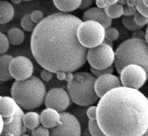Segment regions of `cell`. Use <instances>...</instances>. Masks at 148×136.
Listing matches in <instances>:
<instances>
[{"instance_id": "cell-43", "label": "cell", "mask_w": 148, "mask_h": 136, "mask_svg": "<svg viewBox=\"0 0 148 136\" xmlns=\"http://www.w3.org/2000/svg\"><path fill=\"white\" fill-rule=\"evenodd\" d=\"M118 3L120 5H125L127 4V1H123V0H120V1H118Z\"/></svg>"}, {"instance_id": "cell-37", "label": "cell", "mask_w": 148, "mask_h": 136, "mask_svg": "<svg viewBox=\"0 0 148 136\" xmlns=\"http://www.w3.org/2000/svg\"><path fill=\"white\" fill-rule=\"evenodd\" d=\"M96 5L99 9H104L106 7H108L107 2H106V1H104V0H97V1H96Z\"/></svg>"}, {"instance_id": "cell-26", "label": "cell", "mask_w": 148, "mask_h": 136, "mask_svg": "<svg viewBox=\"0 0 148 136\" xmlns=\"http://www.w3.org/2000/svg\"><path fill=\"white\" fill-rule=\"evenodd\" d=\"M0 40H1V50H0V53L1 55H3L8 52L9 48V41L8 39L7 35L4 34V33H1L0 35Z\"/></svg>"}, {"instance_id": "cell-49", "label": "cell", "mask_w": 148, "mask_h": 136, "mask_svg": "<svg viewBox=\"0 0 148 136\" xmlns=\"http://www.w3.org/2000/svg\"><path fill=\"white\" fill-rule=\"evenodd\" d=\"M147 99H148V96H147Z\"/></svg>"}, {"instance_id": "cell-34", "label": "cell", "mask_w": 148, "mask_h": 136, "mask_svg": "<svg viewBox=\"0 0 148 136\" xmlns=\"http://www.w3.org/2000/svg\"><path fill=\"white\" fill-rule=\"evenodd\" d=\"M40 75H41L42 80L44 81V82H49L53 78V72H51L50 71L46 70V69H43L41 71Z\"/></svg>"}, {"instance_id": "cell-40", "label": "cell", "mask_w": 148, "mask_h": 136, "mask_svg": "<svg viewBox=\"0 0 148 136\" xmlns=\"http://www.w3.org/2000/svg\"><path fill=\"white\" fill-rule=\"evenodd\" d=\"M136 2H137V1H134V0H128L127 4L130 7H136Z\"/></svg>"}, {"instance_id": "cell-6", "label": "cell", "mask_w": 148, "mask_h": 136, "mask_svg": "<svg viewBox=\"0 0 148 136\" xmlns=\"http://www.w3.org/2000/svg\"><path fill=\"white\" fill-rule=\"evenodd\" d=\"M106 29L95 21H85L77 30L79 41L85 48H92L103 43Z\"/></svg>"}, {"instance_id": "cell-17", "label": "cell", "mask_w": 148, "mask_h": 136, "mask_svg": "<svg viewBox=\"0 0 148 136\" xmlns=\"http://www.w3.org/2000/svg\"><path fill=\"white\" fill-rule=\"evenodd\" d=\"M13 59V57L10 55H3L1 56L0 59V65H1V75L0 78L2 82H6V81L11 80L12 77L10 75L9 71V67L12 60Z\"/></svg>"}, {"instance_id": "cell-44", "label": "cell", "mask_w": 148, "mask_h": 136, "mask_svg": "<svg viewBox=\"0 0 148 136\" xmlns=\"http://www.w3.org/2000/svg\"><path fill=\"white\" fill-rule=\"evenodd\" d=\"M143 3L146 7L148 8V0H144V1H143Z\"/></svg>"}, {"instance_id": "cell-25", "label": "cell", "mask_w": 148, "mask_h": 136, "mask_svg": "<svg viewBox=\"0 0 148 136\" xmlns=\"http://www.w3.org/2000/svg\"><path fill=\"white\" fill-rule=\"evenodd\" d=\"M119 32L115 28L110 27L106 29V34H105V39L108 41L113 42V41L117 40L119 38Z\"/></svg>"}, {"instance_id": "cell-1", "label": "cell", "mask_w": 148, "mask_h": 136, "mask_svg": "<svg viewBox=\"0 0 148 136\" xmlns=\"http://www.w3.org/2000/svg\"><path fill=\"white\" fill-rule=\"evenodd\" d=\"M83 21L71 14L56 12L36 25L30 39L32 55L53 73L73 72L85 64L87 48L81 45L77 30Z\"/></svg>"}, {"instance_id": "cell-31", "label": "cell", "mask_w": 148, "mask_h": 136, "mask_svg": "<svg viewBox=\"0 0 148 136\" xmlns=\"http://www.w3.org/2000/svg\"><path fill=\"white\" fill-rule=\"evenodd\" d=\"M86 115H87L89 120H97V106H90L86 111Z\"/></svg>"}, {"instance_id": "cell-11", "label": "cell", "mask_w": 148, "mask_h": 136, "mask_svg": "<svg viewBox=\"0 0 148 136\" xmlns=\"http://www.w3.org/2000/svg\"><path fill=\"white\" fill-rule=\"evenodd\" d=\"M34 71L33 64L29 58L25 56L13 58L10 63L9 71L12 78L16 81L26 80L31 78Z\"/></svg>"}, {"instance_id": "cell-23", "label": "cell", "mask_w": 148, "mask_h": 136, "mask_svg": "<svg viewBox=\"0 0 148 136\" xmlns=\"http://www.w3.org/2000/svg\"><path fill=\"white\" fill-rule=\"evenodd\" d=\"M122 22L124 25L125 28H127L128 30L136 32L137 30L141 29L140 27H139L136 25L135 21H134V16H123L122 17Z\"/></svg>"}, {"instance_id": "cell-45", "label": "cell", "mask_w": 148, "mask_h": 136, "mask_svg": "<svg viewBox=\"0 0 148 136\" xmlns=\"http://www.w3.org/2000/svg\"><path fill=\"white\" fill-rule=\"evenodd\" d=\"M21 2H22V1H20V0H13V1H12V2H13L14 4H18V3H20Z\"/></svg>"}, {"instance_id": "cell-28", "label": "cell", "mask_w": 148, "mask_h": 136, "mask_svg": "<svg viewBox=\"0 0 148 136\" xmlns=\"http://www.w3.org/2000/svg\"><path fill=\"white\" fill-rule=\"evenodd\" d=\"M90 71L92 72V74L95 77H99V76L103 75L105 74H113V72L114 71V68L112 65L111 67L108 68V69H102V70H98V69H95L92 67H90Z\"/></svg>"}, {"instance_id": "cell-19", "label": "cell", "mask_w": 148, "mask_h": 136, "mask_svg": "<svg viewBox=\"0 0 148 136\" xmlns=\"http://www.w3.org/2000/svg\"><path fill=\"white\" fill-rule=\"evenodd\" d=\"M40 123V115L35 112L25 113L23 117V125L28 129L34 130L39 127Z\"/></svg>"}, {"instance_id": "cell-7", "label": "cell", "mask_w": 148, "mask_h": 136, "mask_svg": "<svg viewBox=\"0 0 148 136\" xmlns=\"http://www.w3.org/2000/svg\"><path fill=\"white\" fill-rule=\"evenodd\" d=\"M87 61L90 66L95 69H108L115 62V52L113 47L103 43L88 50Z\"/></svg>"}, {"instance_id": "cell-5", "label": "cell", "mask_w": 148, "mask_h": 136, "mask_svg": "<svg viewBox=\"0 0 148 136\" xmlns=\"http://www.w3.org/2000/svg\"><path fill=\"white\" fill-rule=\"evenodd\" d=\"M97 78L89 72H78L73 79L67 82L66 88L71 101L80 106L91 105L99 99L95 91Z\"/></svg>"}, {"instance_id": "cell-27", "label": "cell", "mask_w": 148, "mask_h": 136, "mask_svg": "<svg viewBox=\"0 0 148 136\" xmlns=\"http://www.w3.org/2000/svg\"><path fill=\"white\" fill-rule=\"evenodd\" d=\"M134 21L139 27H140L141 29L146 25H148V18L143 16V15H141L138 11L136 12L135 15L134 16Z\"/></svg>"}, {"instance_id": "cell-12", "label": "cell", "mask_w": 148, "mask_h": 136, "mask_svg": "<svg viewBox=\"0 0 148 136\" xmlns=\"http://www.w3.org/2000/svg\"><path fill=\"white\" fill-rule=\"evenodd\" d=\"M121 86L122 83L117 76L112 74H105L97 78L95 82V91L97 96L102 98L111 90Z\"/></svg>"}, {"instance_id": "cell-32", "label": "cell", "mask_w": 148, "mask_h": 136, "mask_svg": "<svg viewBox=\"0 0 148 136\" xmlns=\"http://www.w3.org/2000/svg\"><path fill=\"white\" fill-rule=\"evenodd\" d=\"M137 11L143 15V16H145L147 18H148V8L146 7L143 3V1H137L136 2V6Z\"/></svg>"}, {"instance_id": "cell-38", "label": "cell", "mask_w": 148, "mask_h": 136, "mask_svg": "<svg viewBox=\"0 0 148 136\" xmlns=\"http://www.w3.org/2000/svg\"><path fill=\"white\" fill-rule=\"evenodd\" d=\"M56 77L60 81H62L65 80V78H66V72L64 71H59L56 73Z\"/></svg>"}, {"instance_id": "cell-24", "label": "cell", "mask_w": 148, "mask_h": 136, "mask_svg": "<svg viewBox=\"0 0 148 136\" xmlns=\"http://www.w3.org/2000/svg\"><path fill=\"white\" fill-rule=\"evenodd\" d=\"M88 128L91 136H106L99 127L97 120H89Z\"/></svg>"}, {"instance_id": "cell-42", "label": "cell", "mask_w": 148, "mask_h": 136, "mask_svg": "<svg viewBox=\"0 0 148 136\" xmlns=\"http://www.w3.org/2000/svg\"><path fill=\"white\" fill-rule=\"evenodd\" d=\"M103 43L106 44V45H108V46H111V47H113V43H112L111 41H108V40H106V39H105V40H104Z\"/></svg>"}, {"instance_id": "cell-46", "label": "cell", "mask_w": 148, "mask_h": 136, "mask_svg": "<svg viewBox=\"0 0 148 136\" xmlns=\"http://www.w3.org/2000/svg\"><path fill=\"white\" fill-rule=\"evenodd\" d=\"M25 131H26V128H25V127L23 125V134H25Z\"/></svg>"}, {"instance_id": "cell-2", "label": "cell", "mask_w": 148, "mask_h": 136, "mask_svg": "<svg viewBox=\"0 0 148 136\" xmlns=\"http://www.w3.org/2000/svg\"><path fill=\"white\" fill-rule=\"evenodd\" d=\"M98 125L106 136H142L148 130V99L139 90L121 87L97 104Z\"/></svg>"}, {"instance_id": "cell-16", "label": "cell", "mask_w": 148, "mask_h": 136, "mask_svg": "<svg viewBox=\"0 0 148 136\" xmlns=\"http://www.w3.org/2000/svg\"><path fill=\"white\" fill-rule=\"evenodd\" d=\"M15 10L10 2L1 1L0 2V22L5 24L9 22L13 18Z\"/></svg>"}, {"instance_id": "cell-4", "label": "cell", "mask_w": 148, "mask_h": 136, "mask_svg": "<svg viewBox=\"0 0 148 136\" xmlns=\"http://www.w3.org/2000/svg\"><path fill=\"white\" fill-rule=\"evenodd\" d=\"M130 65L143 68L148 79V44L145 39H127L116 49L114 65L117 73L120 74L125 67Z\"/></svg>"}, {"instance_id": "cell-21", "label": "cell", "mask_w": 148, "mask_h": 136, "mask_svg": "<svg viewBox=\"0 0 148 136\" xmlns=\"http://www.w3.org/2000/svg\"><path fill=\"white\" fill-rule=\"evenodd\" d=\"M104 11L110 18H117L123 16V6L117 3V4L113 5L106 7V8L104 9Z\"/></svg>"}, {"instance_id": "cell-20", "label": "cell", "mask_w": 148, "mask_h": 136, "mask_svg": "<svg viewBox=\"0 0 148 136\" xmlns=\"http://www.w3.org/2000/svg\"><path fill=\"white\" fill-rule=\"evenodd\" d=\"M7 37L9 43L13 46H18L23 42L25 39V34L22 29L18 28H12L8 31Z\"/></svg>"}, {"instance_id": "cell-41", "label": "cell", "mask_w": 148, "mask_h": 136, "mask_svg": "<svg viewBox=\"0 0 148 136\" xmlns=\"http://www.w3.org/2000/svg\"><path fill=\"white\" fill-rule=\"evenodd\" d=\"M146 36H145V41L148 44V25L147 26V28H146Z\"/></svg>"}, {"instance_id": "cell-3", "label": "cell", "mask_w": 148, "mask_h": 136, "mask_svg": "<svg viewBox=\"0 0 148 136\" xmlns=\"http://www.w3.org/2000/svg\"><path fill=\"white\" fill-rule=\"evenodd\" d=\"M46 93L42 81L33 75L26 80L16 81L11 88L12 98L25 110L39 108L45 101Z\"/></svg>"}, {"instance_id": "cell-8", "label": "cell", "mask_w": 148, "mask_h": 136, "mask_svg": "<svg viewBox=\"0 0 148 136\" xmlns=\"http://www.w3.org/2000/svg\"><path fill=\"white\" fill-rule=\"evenodd\" d=\"M120 81L123 87L138 90L147 80V75L143 68L137 65H130L123 69Z\"/></svg>"}, {"instance_id": "cell-18", "label": "cell", "mask_w": 148, "mask_h": 136, "mask_svg": "<svg viewBox=\"0 0 148 136\" xmlns=\"http://www.w3.org/2000/svg\"><path fill=\"white\" fill-rule=\"evenodd\" d=\"M81 2L80 0H71V1H62V0H55L53 4L60 11L69 12H73L77 9H79Z\"/></svg>"}, {"instance_id": "cell-30", "label": "cell", "mask_w": 148, "mask_h": 136, "mask_svg": "<svg viewBox=\"0 0 148 136\" xmlns=\"http://www.w3.org/2000/svg\"><path fill=\"white\" fill-rule=\"evenodd\" d=\"M31 18H32V22L34 23H36L37 25L39 24L41 21L43 19V13L40 10H35L32 12V13L30 14Z\"/></svg>"}, {"instance_id": "cell-47", "label": "cell", "mask_w": 148, "mask_h": 136, "mask_svg": "<svg viewBox=\"0 0 148 136\" xmlns=\"http://www.w3.org/2000/svg\"><path fill=\"white\" fill-rule=\"evenodd\" d=\"M142 136H148V130H147V132H145V133L143 134V135Z\"/></svg>"}, {"instance_id": "cell-10", "label": "cell", "mask_w": 148, "mask_h": 136, "mask_svg": "<svg viewBox=\"0 0 148 136\" xmlns=\"http://www.w3.org/2000/svg\"><path fill=\"white\" fill-rule=\"evenodd\" d=\"M44 103L46 108H53L61 113L71 105V99L64 88H53L46 93Z\"/></svg>"}, {"instance_id": "cell-36", "label": "cell", "mask_w": 148, "mask_h": 136, "mask_svg": "<svg viewBox=\"0 0 148 136\" xmlns=\"http://www.w3.org/2000/svg\"><path fill=\"white\" fill-rule=\"evenodd\" d=\"M93 2L91 1V0H83L81 2L80 6H79V9H88L89 7H90L92 5Z\"/></svg>"}, {"instance_id": "cell-13", "label": "cell", "mask_w": 148, "mask_h": 136, "mask_svg": "<svg viewBox=\"0 0 148 136\" xmlns=\"http://www.w3.org/2000/svg\"><path fill=\"white\" fill-rule=\"evenodd\" d=\"M83 22L85 21H95L100 23L106 29L110 28L112 24V18H110L104 11V9L98 7H92L87 9L83 13Z\"/></svg>"}, {"instance_id": "cell-15", "label": "cell", "mask_w": 148, "mask_h": 136, "mask_svg": "<svg viewBox=\"0 0 148 136\" xmlns=\"http://www.w3.org/2000/svg\"><path fill=\"white\" fill-rule=\"evenodd\" d=\"M1 100V117H12L16 114L19 106L11 97L2 96Z\"/></svg>"}, {"instance_id": "cell-9", "label": "cell", "mask_w": 148, "mask_h": 136, "mask_svg": "<svg viewBox=\"0 0 148 136\" xmlns=\"http://www.w3.org/2000/svg\"><path fill=\"white\" fill-rule=\"evenodd\" d=\"M61 124L50 129V136H80L79 122L73 115L68 112L60 113Z\"/></svg>"}, {"instance_id": "cell-35", "label": "cell", "mask_w": 148, "mask_h": 136, "mask_svg": "<svg viewBox=\"0 0 148 136\" xmlns=\"http://www.w3.org/2000/svg\"><path fill=\"white\" fill-rule=\"evenodd\" d=\"M146 36V32L143 30H137L136 32H134L132 35V38L133 39H145Z\"/></svg>"}, {"instance_id": "cell-29", "label": "cell", "mask_w": 148, "mask_h": 136, "mask_svg": "<svg viewBox=\"0 0 148 136\" xmlns=\"http://www.w3.org/2000/svg\"><path fill=\"white\" fill-rule=\"evenodd\" d=\"M32 136H50V130L44 126H39L32 131Z\"/></svg>"}, {"instance_id": "cell-22", "label": "cell", "mask_w": 148, "mask_h": 136, "mask_svg": "<svg viewBox=\"0 0 148 136\" xmlns=\"http://www.w3.org/2000/svg\"><path fill=\"white\" fill-rule=\"evenodd\" d=\"M21 26L27 32H33L36 27V23L32 22L30 14H26L21 19Z\"/></svg>"}, {"instance_id": "cell-33", "label": "cell", "mask_w": 148, "mask_h": 136, "mask_svg": "<svg viewBox=\"0 0 148 136\" xmlns=\"http://www.w3.org/2000/svg\"><path fill=\"white\" fill-rule=\"evenodd\" d=\"M137 9L136 7H130L128 5L126 4L123 5V16H133L135 15Z\"/></svg>"}, {"instance_id": "cell-39", "label": "cell", "mask_w": 148, "mask_h": 136, "mask_svg": "<svg viewBox=\"0 0 148 136\" xmlns=\"http://www.w3.org/2000/svg\"><path fill=\"white\" fill-rule=\"evenodd\" d=\"M74 78V75L72 72H66V78L65 80L67 82H71Z\"/></svg>"}, {"instance_id": "cell-48", "label": "cell", "mask_w": 148, "mask_h": 136, "mask_svg": "<svg viewBox=\"0 0 148 136\" xmlns=\"http://www.w3.org/2000/svg\"><path fill=\"white\" fill-rule=\"evenodd\" d=\"M21 136H29V135H27V134H23V135H21Z\"/></svg>"}, {"instance_id": "cell-14", "label": "cell", "mask_w": 148, "mask_h": 136, "mask_svg": "<svg viewBox=\"0 0 148 136\" xmlns=\"http://www.w3.org/2000/svg\"><path fill=\"white\" fill-rule=\"evenodd\" d=\"M40 122L46 129H53L61 124L60 113L53 108H46L40 114Z\"/></svg>"}]
</instances>
